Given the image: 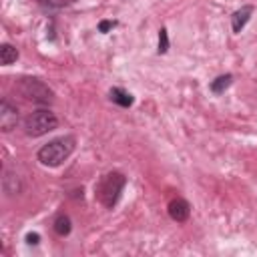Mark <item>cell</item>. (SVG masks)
Instances as JSON below:
<instances>
[{
    "label": "cell",
    "mask_w": 257,
    "mask_h": 257,
    "mask_svg": "<svg viewBox=\"0 0 257 257\" xmlns=\"http://www.w3.org/2000/svg\"><path fill=\"white\" fill-rule=\"evenodd\" d=\"M169 50V36H167V28L159 30V54Z\"/></svg>",
    "instance_id": "cell-12"
},
{
    "label": "cell",
    "mask_w": 257,
    "mask_h": 257,
    "mask_svg": "<svg viewBox=\"0 0 257 257\" xmlns=\"http://www.w3.org/2000/svg\"><path fill=\"white\" fill-rule=\"evenodd\" d=\"M114 26V22H110V20H104V22H100V26H98V30L100 32H106L108 28H112Z\"/></svg>",
    "instance_id": "cell-15"
},
{
    "label": "cell",
    "mask_w": 257,
    "mask_h": 257,
    "mask_svg": "<svg viewBox=\"0 0 257 257\" xmlns=\"http://www.w3.org/2000/svg\"><path fill=\"white\" fill-rule=\"evenodd\" d=\"M44 6H48V8H62V6H66V4H70V2H74V0H40Z\"/></svg>",
    "instance_id": "cell-13"
},
{
    "label": "cell",
    "mask_w": 257,
    "mask_h": 257,
    "mask_svg": "<svg viewBox=\"0 0 257 257\" xmlns=\"http://www.w3.org/2000/svg\"><path fill=\"white\" fill-rule=\"evenodd\" d=\"M14 88L20 92V96H24L26 100H32L36 104H50L54 98V92L48 88V84H44L40 78H34V76L18 78Z\"/></svg>",
    "instance_id": "cell-3"
},
{
    "label": "cell",
    "mask_w": 257,
    "mask_h": 257,
    "mask_svg": "<svg viewBox=\"0 0 257 257\" xmlns=\"http://www.w3.org/2000/svg\"><path fill=\"white\" fill-rule=\"evenodd\" d=\"M18 122V108L8 100V98H2L0 102V128L4 133L12 131Z\"/></svg>",
    "instance_id": "cell-5"
},
{
    "label": "cell",
    "mask_w": 257,
    "mask_h": 257,
    "mask_svg": "<svg viewBox=\"0 0 257 257\" xmlns=\"http://www.w3.org/2000/svg\"><path fill=\"white\" fill-rule=\"evenodd\" d=\"M251 14H253V6H243V8H239V10H237V12L231 16V26H233V32H241V30H243V26L249 22Z\"/></svg>",
    "instance_id": "cell-7"
},
{
    "label": "cell",
    "mask_w": 257,
    "mask_h": 257,
    "mask_svg": "<svg viewBox=\"0 0 257 257\" xmlns=\"http://www.w3.org/2000/svg\"><path fill=\"white\" fill-rule=\"evenodd\" d=\"M231 82H233V76H231V74H221V76H217V78L211 82V90H213L215 94H221V92H225V88H229Z\"/></svg>",
    "instance_id": "cell-11"
},
{
    "label": "cell",
    "mask_w": 257,
    "mask_h": 257,
    "mask_svg": "<svg viewBox=\"0 0 257 257\" xmlns=\"http://www.w3.org/2000/svg\"><path fill=\"white\" fill-rule=\"evenodd\" d=\"M124 185H126V179H124L122 173H116V171L106 173V175L100 179V183L96 185V189H94L96 199H98L106 209H112V207L118 203Z\"/></svg>",
    "instance_id": "cell-2"
},
{
    "label": "cell",
    "mask_w": 257,
    "mask_h": 257,
    "mask_svg": "<svg viewBox=\"0 0 257 257\" xmlns=\"http://www.w3.org/2000/svg\"><path fill=\"white\" fill-rule=\"evenodd\" d=\"M58 126V118L48 108H38L24 118V131L28 137H42Z\"/></svg>",
    "instance_id": "cell-4"
},
{
    "label": "cell",
    "mask_w": 257,
    "mask_h": 257,
    "mask_svg": "<svg viewBox=\"0 0 257 257\" xmlns=\"http://www.w3.org/2000/svg\"><path fill=\"white\" fill-rule=\"evenodd\" d=\"M16 58H18V50H16L12 44H2V46H0V62H2L4 66L12 64Z\"/></svg>",
    "instance_id": "cell-10"
},
{
    "label": "cell",
    "mask_w": 257,
    "mask_h": 257,
    "mask_svg": "<svg viewBox=\"0 0 257 257\" xmlns=\"http://www.w3.org/2000/svg\"><path fill=\"white\" fill-rule=\"evenodd\" d=\"M38 239H40V235H38V233H28V235H26V241H28L30 245H36V243H38Z\"/></svg>",
    "instance_id": "cell-14"
},
{
    "label": "cell",
    "mask_w": 257,
    "mask_h": 257,
    "mask_svg": "<svg viewBox=\"0 0 257 257\" xmlns=\"http://www.w3.org/2000/svg\"><path fill=\"white\" fill-rule=\"evenodd\" d=\"M169 215H171L173 221L183 223V221H187L189 215H191V205H189L185 199L177 197V199H173V201L169 203Z\"/></svg>",
    "instance_id": "cell-6"
},
{
    "label": "cell",
    "mask_w": 257,
    "mask_h": 257,
    "mask_svg": "<svg viewBox=\"0 0 257 257\" xmlns=\"http://www.w3.org/2000/svg\"><path fill=\"white\" fill-rule=\"evenodd\" d=\"M54 231H56V235H60V237H64V235H68L70 233V229H72V225H70V219H68V215H64V213H58L56 217H54Z\"/></svg>",
    "instance_id": "cell-9"
},
{
    "label": "cell",
    "mask_w": 257,
    "mask_h": 257,
    "mask_svg": "<svg viewBox=\"0 0 257 257\" xmlns=\"http://www.w3.org/2000/svg\"><path fill=\"white\" fill-rule=\"evenodd\" d=\"M110 100L116 102L118 106H131L133 104V94L126 92L124 88H110Z\"/></svg>",
    "instance_id": "cell-8"
},
{
    "label": "cell",
    "mask_w": 257,
    "mask_h": 257,
    "mask_svg": "<svg viewBox=\"0 0 257 257\" xmlns=\"http://www.w3.org/2000/svg\"><path fill=\"white\" fill-rule=\"evenodd\" d=\"M72 151H74V137H58L46 143L44 147H40L36 157L44 167H58L70 157Z\"/></svg>",
    "instance_id": "cell-1"
}]
</instances>
